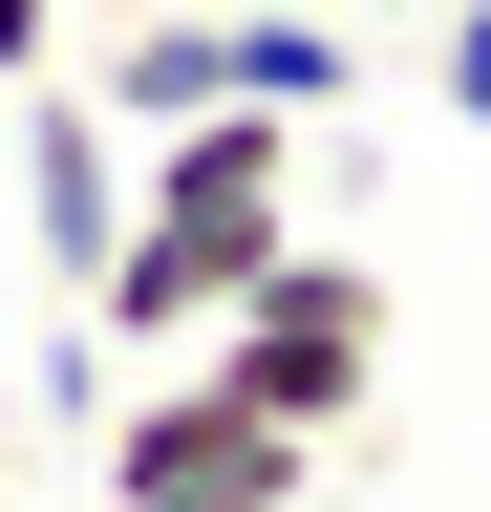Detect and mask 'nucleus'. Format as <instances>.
<instances>
[{
  "mask_svg": "<svg viewBox=\"0 0 491 512\" xmlns=\"http://www.w3.org/2000/svg\"><path fill=\"white\" fill-rule=\"evenodd\" d=\"M427 86H449V128H491V0H449V22H427Z\"/></svg>",
  "mask_w": 491,
  "mask_h": 512,
  "instance_id": "nucleus-5",
  "label": "nucleus"
},
{
  "mask_svg": "<svg viewBox=\"0 0 491 512\" xmlns=\"http://www.w3.org/2000/svg\"><path fill=\"white\" fill-rule=\"evenodd\" d=\"M278 22H385V0H278Z\"/></svg>",
  "mask_w": 491,
  "mask_h": 512,
  "instance_id": "nucleus-7",
  "label": "nucleus"
},
{
  "mask_svg": "<svg viewBox=\"0 0 491 512\" xmlns=\"http://www.w3.org/2000/svg\"><path fill=\"white\" fill-rule=\"evenodd\" d=\"M0 86H65V0H0Z\"/></svg>",
  "mask_w": 491,
  "mask_h": 512,
  "instance_id": "nucleus-6",
  "label": "nucleus"
},
{
  "mask_svg": "<svg viewBox=\"0 0 491 512\" xmlns=\"http://www.w3.org/2000/svg\"><path fill=\"white\" fill-rule=\"evenodd\" d=\"M299 491H321V448L257 427L214 363H171L150 406H107V512H299Z\"/></svg>",
  "mask_w": 491,
  "mask_h": 512,
  "instance_id": "nucleus-3",
  "label": "nucleus"
},
{
  "mask_svg": "<svg viewBox=\"0 0 491 512\" xmlns=\"http://www.w3.org/2000/svg\"><path fill=\"white\" fill-rule=\"evenodd\" d=\"M321 150H342V128H278V107L150 128V150H129V256L86 278L107 363H193L214 320H235V299L299 256V192H321Z\"/></svg>",
  "mask_w": 491,
  "mask_h": 512,
  "instance_id": "nucleus-1",
  "label": "nucleus"
},
{
  "mask_svg": "<svg viewBox=\"0 0 491 512\" xmlns=\"http://www.w3.org/2000/svg\"><path fill=\"white\" fill-rule=\"evenodd\" d=\"M0 448H22V384H0Z\"/></svg>",
  "mask_w": 491,
  "mask_h": 512,
  "instance_id": "nucleus-8",
  "label": "nucleus"
},
{
  "mask_svg": "<svg viewBox=\"0 0 491 512\" xmlns=\"http://www.w3.org/2000/svg\"><path fill=\"white\" fill-rule=\"evenodd\" d=\"M22 235H43V278H107L129 256V128H107L86 86H22Z\"/></svg>",
  "mask_w": 491,
  "mask_h": 512,
  "instance_id": "nucleus-4",
  "label": "nucleus"
},
{
  "mask_svg": "<svg viewBox=\"0 0 491 512\" xmlns=\"http://www.w3.org/2000/svg\"><path fill=\"white\" fill-rule=\"evenodd\" d=\"M193 363H214V384H235L257 427H299V448H342L363 406H385V278H363L342 235H299V256H278V278H257V299L214 320Z\"/></svg>",
  "mask_w": 491,
  "mask_h": 512,
  "instance_id": "nucleus-2",
  "label": "nucleus"
}]
</instances>
